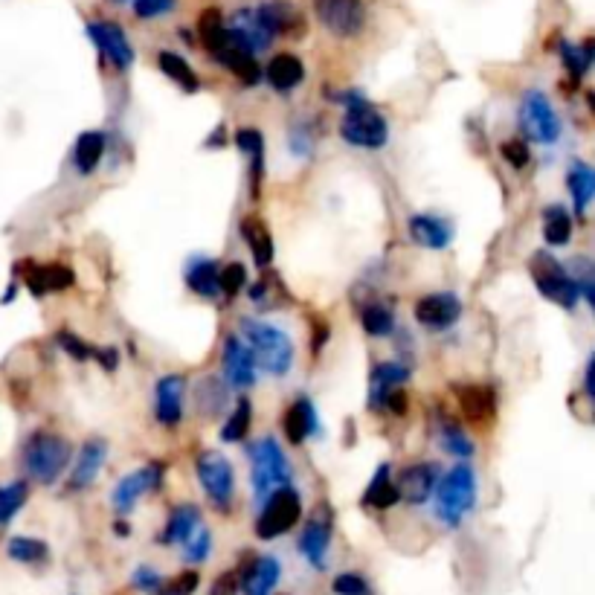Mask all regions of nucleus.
I'll list each match as a JSON object with an SVG mask.
<instances>
[{"mask_svg":"<svg viewBox=\"0 0 595 595\" xmlns=\"http://www.w3.org/2000/svg\"><path fill=\"white\" fill-rule=\"evenodd\" d=\"M241 334L247 340L250 355L262 369H268L270 375H288L294 363V343L282 328L259 320H241Z\"/></svg>","mask_w":595,"mask_h":595,"instance_id":"1","label":"nucleus"},{"mask_svg":"<svg viewBox=\"0 0 595 595\" xmlns=\"http://www.w3.org/2000/svg\"><path fill=\"white\" fill-rule=\"evenodd\" d=\"M337 99L346 105V117L340 122V134H343L346 143L360 146V149H381V146H387V119L381 117L360 93H343Z\"/></svg>","mask_w":595,"mask_h":595,"instance_id":"2","label":"nucleus"},{"mask_svg":"<svg viewBox=\"0 0 595 595\" xmlns=\"http://www.w3.org/2000/svg\"><path fill=\"white\" fill-rule=\"evenodd\" d=\"M436 497H439V517L447 526H459L462 517L474 508L476 500V476L471 465H456L450 474L436 485Z\"/></svg>","mask_w":595,"mask_h":595,"instance_id":"3","label":"nucleus"},{"mask_svg":"<svg viewBox=\"0 0 595 595\" xmlns=\"http://www.w3.org/2000/svg\"><path fill=\"white\" fill-rule=\"evenodd\" d=\"M70 462V445L53 436V433H35L27 447H24V465L30 471L32 479L50 485L56 482V476L61 474V468Z\"/></svg>","mask_w":595,"mask_h":595,"instance_id":"4","label":"nucleus"},{"mask_svg":"<svg viewBox=\"0 0 595 595\" xmlns=\"http://www.w3.org/2000/svg\"><path fill=\"white\" fill-rule=\"evenodd\" d=\"M529 270H532V279H535L537 291L543 297L558 302L561 308H575L578 305V288H575L572 276L566 273L564 265L555 256L540 250L529 259Z\"/></svg>","mask_w":595,"mask_h":595,"instance_id":"5","label":"nucleus"},{"mask_svg":"<svg viewBox=\"0 0 595 595\" xmlns=\"http://www.w3.org/2000/svg\"><path fill=\"white\" fill-rule=\"evenodd\" d=\"M299 514H302V500H299L297 491L291 485L276 488L268 500H265V508L259 514V520H256V535L262 537V540L282 537L285 532L294 529Z\"/></svg>","mask_w":595,"mask_h":595,"instance_id":"6","label":"nucleus"},{"mask_svg":"<svg viewBox=\"0 0 595 595\" xmlns=\"http://www.w3.org/2000/svg\"><path fill=\"white\" fill-rule=\"evenodd\" d=\"M253 456V488L256 497H270L276 488H285L291 482V468L282 453V447L273 439H262L259 445L250 450Z\"/></svg>","mask_w":595,"mask_h":595,"instance_id":"7","label":"nucleus"},{"mask_svg":"<svg viewBox=\"0 0 595 595\" xmlns=\"http://www.w3.org/2000/svg\"><path fill=\"white\" fill-rule=\"evenodd\" d=\"M195 471H198V479L207 491V497L215 503L218 511H230L233 506V494H236V474H233V465L215 453V450H207L195 459Z\"/></svg>","mask_w":595,"mask_h":595,"instance_id":"8","label":"nucleus"},{"mask_svg":"<svg viewBox=\"0 0 595 595\" xmlns=\"http://www.w3.org/2000/svg\"><path fill=\"white\" fill-rule=\"evenodd\" d=\"M520 128L526 134V140L535 143H558L561 137V119L555 114L552 102L540 93V90H529L523 96L520 105Z\"/></svg>","mask_w":595,"mask_h":595,"instance_id":"9","label":"nucleus"},{"mask_svg":"<svg viewBox=\"0 0 595 595\" xmlns=\"http://www.w3.org/2000/svg\"><path fill=\"white\" fill-rule=\"evenodd\" d=\"M314 9L328 30L343 38L357 35L366 21V9L360 0H314Z\"/></svg>","mask_w":595,"mask_h":595,"instance_id":"10","label":"nucleus"},{"mask_svg":"<svg viewBox=\"0 0 595 595\" xmlns=\"http://www.w3.org/2000/svg\"><path fill=\"white\" fill-rule=\"evenodd\" d=\"M160 479H163V465L160 462H151L146 468L134 471V474L122 476L114 491V506L117 511H131V508L140 503V497H146L149 491H157L160 488Z\"/></svg>","mask_w":595,"mask_h":595,"instance_id":"11","label":"nucleus"},{"mask_svg":"<svg viewBox=\"0 0 595 595\" xmlns=\"http://www.w3.org/2000/svg\"><path fill=\"white\" fill-rule=\"evenodd\" d=\"M462 314V302L456 294H427L418 299L416 305V320L424 328L433 331H445L450 328Z\"/></svg>","mask_w":595,"mask_h":595,"instance_id":"12","label":"nucleus"},{"mask_svg":"<svg viewBox=\"0 0 595 595\" xmlns=\"http://www.w3.org/2000/svg\"><path fill=\"white\" fill-rule=\"evenodd\" d=\"M436 476H439V468L430 462H418L413 468H404L398 476V485H395L398 500H407L413 506L427 503L436 491Z\"/></svg>","mask_w":595,"mask_h":595,"instance_id":"13","label":"nucleus"},{"mask_svg":"<svg viewBox=\"0 0 595 595\" xmlns=\"http://www.w3.org/2000/svg\"><path fill=\"white\" fill-rule=\"evenodd\" d=\"M282 575V566L276 558L262 555V558H250V564L241 569V578H238V590L244 595H270L276 581Z\"/></svg>","mask_w":595,"mask_h":595,"instance_id":"14","label":"nucleus"},{"mask_svg":"<svg viewBox=\"0 0 595 595\" xmlns=\"http://www.w3.org/2000/svg\"><path fill=\"white\" fill-rule=\"evenodd\" d=\"M331 543V514H314L305 526V532L299 537V552L305 555V561L317 569H326V552Z\"/></svg>","mask_w":595,"mask_h":595,"instance_id":"15","label":"nucleus"},{"mask_svg":"<svg viewBox=\"0 0 595 595\" xmlns=\"http://www.w3.org/2000/svg\"><path fill=\"white\" fill-rule=\"evenodd\" d=\"M88 35L99 44V50L117 64L119 70H128L134 64V50L117 24H90Z\"/></svg>","mask_w":595,"mask_h":595,"instance_id":"16","label":"nucleus"},{"mask_svg":"<svg viewBox=\"0 0 595 595\" xmlns=\"http://www.w3.org/2000/svg\"><path fill=\"white\" fill-rule=\"evenodd\" d=\"M224 372L236 387H253L256 384V360L244 340L227 337L224 340Z\"/></svg>","mask_w":595,"mask_h":595,"instance_id":"17","label":"nucleus"},{"mask_svg":"<svg viewBox=\"0 0 595 595\" xmlns=\"http://www.w3.org/2000/svg\"><path fill=\"white\" fill-rule=\"evenodd\" d=\"M183 389H186V381L180 375L160 378V384H157V421L160 424H166V427L180 424V418H183V407H180Z\"/></svg>","mask_w":595,"mask_h":595,"instance_id":"18","label":"nucleus"},{"mask_svg":"<svg viewBox=\"0 0 595 595\" xmlns=\"http://www.w3.org/2000/svg\"><path fill=\"white\" fill-rule=\"evenodd\" d=\"M27 285L32 297H44L50 291H64L73 285V270L64 265H27Z\"/></svg>","mask_w":595,"mask_h":595,"instance_id":"19","label":"nucleus"},{"mask_svg":"<svg viewBox=\"0 0 595 595\" xmlns=\"http://www.w3.org/2000/svg\"><path fill=\"white\" fill-rule=\"evenodd\" d=\"M407 227H410V236L416 238L421 247H430V250H445L453 238L450 224L436 215H413Z\"/></svg>","mask_w":595,"mask_h":595,"instance_id":"20","label":"nucleus"},{"mask_svg":"<svg viewBox=\"0 0 595 595\" xmlns=\"http://www.w3.org/2000/svg\"><path fill=\"white\" fill-rule=\"evenodd\" d=\"M311 433H317V410L308 398H297L285 413V436L291 445H302Z\"/></svg>","mask_w":595,"mask_h":595,"instance_id":"21","label":"nucleus"},{"mask_svg":"<svg viewBox=\"0 0 595 595\" xmlns=\"http://www.w3.org/2000/svg\"><path fill=\"white\" fill-rule=\"evenodd\" d=\"M105 456H108V445L102 439H90L88 445L82 447V453H79V462H76L73 476H70V488H85V485H90L96 479V474L102 471Z\"/></svg>","mask_w":595,"mask_h":595,"instance_id":"22","label":"nucleus"},{"mask_svg":"<svg viewBox=\"0 0 595 595\" xmlns=\"http://www.w3.org/2000/svg\"><path fill=\"white\" fill-rule=\"evenodd\" d=\"M302 76H305V70H302V61H299L297 56L279 53V56L270 59L268 82L279 90V93H288V90L297 88L299 82H302Z\"/></svg>","mask_w":595,"mask_h":595,"instance_id":"23","label":"nucleus"},{"mask_svg":"<svg viewBox=\"0 0 595 595\" xmlns=\"http://www.w3.org/2000/svg\"><path fill=\"white\" fill-rule=\"evenodd\" d=\"M201 526V511L195 506H175L169 514V523L163 529L160 540L163 543H186L195 535V529Z\"/></svg>","mask_w":595,"mask_h":595,"instance_id":"24","label":"nucleus"},{"mask_svg":"<svg viewBox=\"0 0 595 595\" xmlns=\"http://www.w3.org/2000/svg\"><path fill=\"white\" fill-rule=\"evenodd\" d=\"M215 59L221 61L227 70H233L244 85H256V82L262 79V70H259L256 59H253L250 53H244V50L233 47L230 41H224V47L215 53Z\"/></svg>","mask_w":595,"mask_h":595,"instance_id":"25","label":"nucleus"},{"mask_svg":"<svg viewBox=\"0 0 595 595\" xmlns=\"http://www.w3.org/2000/svg\"><path fill=\"white\" fill-rule=\"evenodd\" d=\"M241 236L250 244L256 265H259V268H268L270 262H273V238H270V230L265 227V221H259V218H244V221H241Z\"/></svg>","mask_w":595,"mask_h":595,"instance_id":"26","label":"nucleus"},{"mask_svg":"<svg viewBox=\"0 0 595 595\" xmlns=\"http://www.w3.org/2000/svg\"><path fill=\"white\" fill-rule=\"evenodd\" d=\"M566 186H569V192H572V198H575V212L584 215V212H587V204L593 201L595 195V172L587 163L575 160V163L569 166Z\"/></svg>","mask_w":595,"mask_h":595,"instance_id":"27","label":"nucleus"},{"mask_svg":"<svg viewBox=\"0 0 595 595\" xmlns=\"http://www.w3.org/2000/svg\"><path fill=\"white\" fill-rule=\"evenodd\" d=\"M459 404H462V413L468 416V421H488V418L497 413V401H494V389L488 387H468L459 392Z\"/></svg>","mask_w":595,"mask_h":595,"instance_id":"28","label":"nucleus"},{"mask_svg":"<svg viewBox=\"0 0 595 595\" xmlns=\"http://www.w3.org/2000/svg\"><path fill=\"white\" fill-rule=\"evenodd\" d=\"M186 285L198 297H218V265L212 259H195L186 268Z\"/></svg>","mask_w":595,"mask_h":595,"instance_id":"29","label":"nucleus"},{"mask_svg":"<svg viewBox=\"0 0 595 595\" xmlns=\"http://www.w3.org/2000/svg\"><path fill=\"white\" fill-rule=\"evenodd\" d=\"M102 154H105V134H99V131H85L82 137H79V143H76V169L82 172V175H90L96 166H99V160H102Z\"/></svg>","mask_w":595,"mask_h":595,"instance_id":"30","label":"nucleus"},{"mask_svg":"<svg viewBox=\"0 0 595 595\" xmlns=\"http://www.w3.org/2000/svg\"><path fill=\"white\" fill-rule=\"evenodd\" d=\"M363 503L378 508V511H387V508H392L398 503V491H395V485L389 482V465H381V468L375 471L369 491L363 494Z\"/></svg>","mask_w":595,"mask_h":595,"instance_id":"31","label":"nucleus"},{"mask_svg":"<svg viewBox=\"0 0 595 595\" xmlns=\"http://www.w3.org/2000/svg\"><path fill=\"white\" fill-rule=\"evenodd\" d=\"M572 236V218L566 215L564 207L552 204V207L543 212V238L555 247L566 244Z\"/></svg>","mask_w":595,"mask_h":595,"instance_id":"32","label":"nucleus"},{"mask_svg":"<svg viewBox=\"0 0 595 595\" xmlns=\"http://www.w3.org/2000/svg\"><path fill=\"white\" fill-rule=\"evenodd\" d=\"M198 32H201V44L215 56V53L224 47V41H227V27H224L221 12H218V9H207V12L198 18Z\"/></svg>","mask_w":595,"mask_h":595,"instance_id":"33","label":"nucleus"},{"mask_svg":"<svg viewBox=\"0 0 595 595\" xmlns=\"http://www.w3.org/2000/svg\"><path fill=\"white\" fill-rule=\"evenodd\" d=\"M238 149L244 151L253 163V192H259V180H262V157H265V143H262V134L256 128H241L236 134Z\"/></svg>","mask_w":595,"mask_h":595,"instance_id":"34","label":"nucleus"},{"mask_svg":"<svg viewBox=\"0 0 595 595\" xmlns=\"http://www.w3.org/2000/svg\"><path fill=\"white\" fill-rule=\"evenodd\" d=\"M360 326L372 337H387L395 331V314L389 311L387 305H366L363 314H360Z\"/></svg>","mask_w":595,"mask_h":595,"instance_id":"35","label":"nucleus"},{"mask_svg":"<svg viewBox=\"0 0 595 595\" xmlns=\"http://www.w3.org/2000/svg\"><path fill=\"white\" fill-rule=\"evenodd\" d=\"M593 41H587V44H581V47H575V44H569L564 41L561 44V59H564L566 70L572 73V79H581L587 70H590V64H593Z\"/></svg>","mask_w":595,"mask_h":595,"instance_id":"36","label":"nucleus"},{"mask_svg":"<svg viewBox=\"0 0 595 595\" xmlns=\"http://www.w3.org/2000/svg\"><path fill=\"white\" fill-rule=\"evenodd\" d=\"M47 555H50V549L41 540H32V537H12L9 540V558L12 561L38 564V561H47Z\"/></svg>","mask_w":595,"mask_h":595,"instance_id":"37","label":"nucleus"},{"mask_svg":"<svg viewBox=\"0 0 595 595\" xmlns=\"http://www.w3.org/2000/svg\"><path fill=\"white\" fill-rule=\"evenodd\" d=\"M250 421H253V404L247 398H241L236 404V413L221 427V439L224 442H241L250 430Z\"/></svg>","mask_w":595,"mask_h":595,"instance_id":"38","label":"nucleus"},{"mask_svg":"<svg viewBox=\"0 0 595 595\" xmlns=\"http://www.w3.org/2000/svg\"><path fill=\"white\" fill-rule=\"evenodd\" d=\"M160 70H163L169 79H175L180 88L189 90V93H195V90H198V79H195L192 67L180 59V56H175V53H160Z\"/></svg>","mask_w":595,"mask_h":595,"instance_id":"39","label":"nucleus"},{"mask_svg":"<svg viewBox=\"0 0 595 595\" xmlns=\"http://www.w3.org/2000/svg\"><path fill=\"white\" fill-rule=\"evenodd\" d=\"M27 503V482H9L0 488V526H6Z\"/></svg>","mask_w":595,"mask_h":595,"instance_id":"40","label":"nucleus"},{"mask_svg":"<svg viewBox=\"0 0 595 595\" xmlns=\"http://www.w3.org/2000/svg\"><path fill=\"white\" fill-rule=\"evenodd\" d=\"M247 285V270L244 265H227L224 270H218V294H224L227 299H233L241 294V288Z\"/></svg>","mask_w":595,"mask_h":595,"instance_id":"41","label":"nucleus"},{"mask_svg":"<svg viewBox=\"0 0 595 595\" xmlns=\"http://www.w3.org/2000/svg\"><path fill=\"white\" fill-rule=\"evenodd\" d=\"M56 340H59L61 349L70 357H76V360H99V355H102V349H96V346H90L85 340L73 337L70 331H61Z\"/></svg>","mask_w":595,"mask_h":595,"instance_id":"42","label":"nucleus"},{"mask_svg":"<svg viewBox=\"0 0 595 595\" xmlns=\"http://www.w3.org/2000/svg\"><path fill=\"white\" fill-rule=\"evenodd\" d=\"M442 447H445L450 456H459V459H465V456L474 453V445L468 442V436L459 427H453V424L442 427Z\"/></svg>","mask_w":595,"mask_h":595,"instance_id":"43","label":"nucleus"},{"mask_svg":"<svg viewBox=\"0 0 595 595\" xmlns=\"http://www.w3.org/2000/svg\"><path fill=\"white\" fill-rule=\"evenodd\" d=\"M331 590L337 595H375L372 593V587H369V581H366L363 575H357V572H343V575H337L334 584H331Z\"/></svg>","mask_w":595,"mask_h":595,"instance_id":"44","label":"nucleus"},{"mask_svg":"<svg viewBox=\"0 0 595 595\" xmlns=\"http://www.w3.org/2000/svg\"><path fill=\"white\" fill-rule=\"evenodd\" d=\"M198 572H180L178 578H172V581H163L160 584V590H157V595H192L195 590H198Z\"/></svg>","mask_w":595,"mask_h":595,"instance_id":"45","label":"nucleus"},{"mask_svg":"<svg viewBox=\"0 0 595 595\" xmlns=\"http://www.w3.org/2000/svg\"><path fill=\"white\" fill-rule=\"evenodd\" d=\"M183 549H186V561H207L209 558V549H212V537H209L207 529H195V535L189 537L186 543H183Z\"/></svg>","mask_w":595,"mask_h":595,"instance_id":"46","label":"nucleus"},{"mask_svg":"<svg viewBox=\"0 0 595 595\" xmlns=\"http://www.w3.org/2000/svg\"><path fill=\"white\" fill-rule=\"evenodd\" d=\"M175 9V0H134V12L140 18H160Z\"/></svg>","mask_w":595,"mask_h":595,"instance_id":"47","label":"nucleus"},{"mask_svg":"<svg viewBox=\"0 0 595 595\" xmlns=\"http://www.w3.org/2000/svg\"><path fill=\"white\" fill-rule=\"evenodd\" d=\"M131 584H134L137 590H143V593H157L160 584H163V578H160L154 569H149V566H140V569L131 575Z\"/></svg>","mask_w":595,"mask_h":595,"instance_id":"48","label":"nucleus"},{"mask_svg":"<svg viewBox=\"0 0 595 595\" xmlns=\"http://www.w3.org/2000/svg\"><path fill=\"white\" fill-rule=\"evenodd\" d=\"M503 157H506L514 169H523L529 163V146H526V140H511V143H506L503 146Z\"/></svg>","mask_w":595,"mask_h":595,"instance_id":"49","label":"nucleus"},{"mask_svg":"<svg viewBox=\"0 0 595 595\" xmlns=\"http://www.w3.org/2000/svg\"><path fill=\"white\" fill-rule=\"evenodd\" d=\"M328 340V326L323 320H314V337H311V352L317 355L323 349V343Z\"/></svg>","mask_w":595,"mask_h":595,"instance_id":"50","label":"nucleus"},{"mask_svg":"<svg viewBox=\"0 0 595 595\" xmlns=\"http://www.w3.org/2000/svg\"><path fill=\"white\" fill-rule=\"evenodd\" d=\"M593 378H595V357H590V363H587V378H584V389H587V398H593V395H595Z\"/></svg>","mask_w":595,"mask_h":595,"instance_id":"51","label":"nucleus"},{"mask_svg":"<svg viewBox=\"0 0 595 595\" xmlns=\"http://www.w3.org/2000/svg\"><path fill=\"white\" fill-rule=\"evenodd\" d=\"M128 532H131V529H128L125 523H117V535L119 537H125V535H128Z\"/></svg>","mask_w":595,"mask_h":595,"instance_id":"52","label":"nucleus"}]
</instances>
